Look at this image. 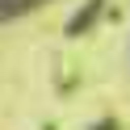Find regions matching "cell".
I'll use <instances>...</instances> for the list:
<instances>
[{
  "mask_svg": "<svg viewBox=\"0 0 130 130\" xmlns=\"http://www.w3.org/2000/svg\"><path fill=\"white\" fill-rule=\"evenodd\" d=\"M96 13H101V0H92V4H84V9H80V17H76V21L67 25V34H80L84 25H92V21H96Z\"/></svg>",
  "mask_w": 130,
  "mask_h": 130,
  "instance_id": "1",
  "label": "cell"
}]
</instances>
